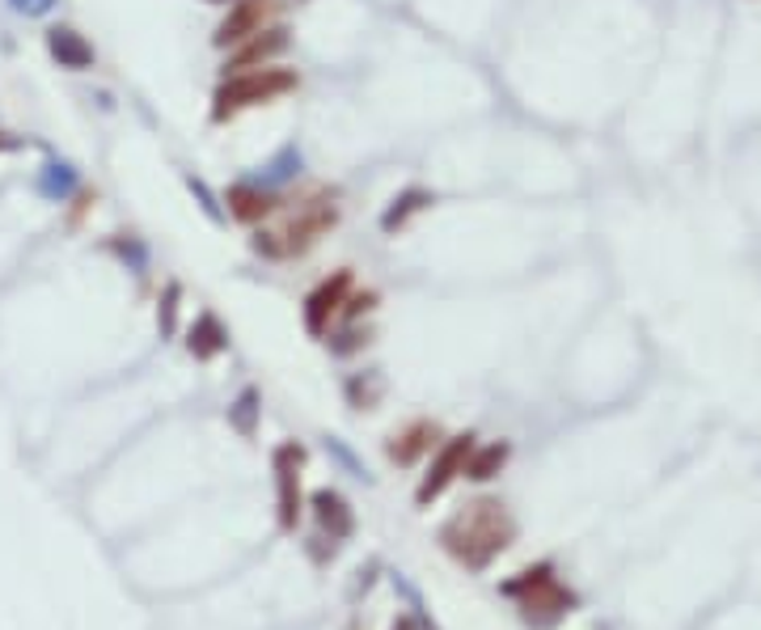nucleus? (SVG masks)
<instances>
[{
  "label": "nucleus",
  "instance_id": "obj_1",
  "mask_svg": "<svg viewBox=\"0 0 761 630\" xmlns=\"http://www.w3.org/2000/svg\"><path fill=\"white\" fill-rule=\"evenodd\" d=\"M517 537V521L508 516L500 500H470L461 512H452L440 529V546L466 567H487L503 555Z\"/></svg>",
  "mask_w": 761,
  "mask_h": 630
},
{
  "label": "nucleus",
  "instance_id": "obj_2",
  "mask_svg": "<svg viewBox=\"0 0 761 630\" xmlns=\"http://www.w3.org/2000/svg\"><path fill=\"white\" fill-rule=\"evenodd\" d=\"M296 90H301V73L288 64H267V69H250V73L220 76L212 94V123H233L246 111L271 106Z\"/></svg>",
  "mask_w": 761,
  "mask_h": 630
},
{
  "label": "nucleus",
  "instance_id": "obj_3",
  "mask_svg": "<svg viewBox=\"0 0 761 630\" xmlns=\"http://www.w3.org/2000/svg\"><path fill=\"white\" fill-rule=\"evenodd\" d=\"M343 220V208H338V187H317L313 195H305L301 203L288 208L284 224L275 229L280 233V245H284V263L288 259H305L313 245L322 238H331Z\"/></svg>",
  "mask_w": 761,
  "mask_h": 630
},
{
  "label": "nucleus",
  "instance_id": "obj_4",
  "mask_svg": "<svg viewBox=\"0 0 761 630\" xmlns=\"http://www.w3.org/2000/svg\"><path fill=\"white\" fill-rule=\"evenodd\" d=\"M508 597H517L524 613H529V618H538V622H554V618H559L563 609H571V601H575L567 588L550 576L546 563L521 571V580L508 584Z\"/></svg>",
  "mask_w": 761,
  "mask_h": 630
},
{
  "label": "nucleus",
  "instance_id": "obj_5",
  "mask_svg": "<svg viewBox=\"0 0 761 630\" xmlns=\"http://www.w3.org/2000/svg\"><path fill=\"white\" fill-rule=\"evenodd\" d=\"M352 288H356L352 267H338L334 275H326V280L305 296V309H301V314H305V330H310L313 339L331 335V322L334 317H343V305H347Z\"/></svg>",
  "mask_w": 761,
  "mask_h": 630
},
{
  "label": "nucleus",
  "instance_id": "obj_6",
  "mask_svg": "<svg viewBox=\"0 0 761 630\" xmlns=\"http://www.w3.org/2000/svg\"><path fill=\"white\" fill-rule=\"evenodd\" d=\"M275 13H280V0H233V4H229V13H225L220 25H216L212 48L233 51L238 43L254 39L259 30H267V25L275 22Z\"/></svg>",
  "mask_w": 761,
  "mask_h": 630
},
{
  "label": "nucleus",
  "instance_id": "obj_7",
  "mask_svg": "<svg viewBox=\"0 0 761 630\" xmlns=\"http://www.w3.org/2000/svg\"><path fill=\"white\" fill-rule=\"evenodd\" d=\"M292 48V34H288L284 22H271L267 30H259L254 39H246L238 48L225 55L220 64V76H233V73H250V69H267V64H280Z\"/></svg>",
  "mask_w": 761,
  "mask_h": 630
},
{
  "label": "nucleus",
  "instance_id": "obj_8",
  "mask_svg": "<svg viewBox=\"0 0 761 630\" xmlns=\"http://www.w3.org/2000/svg\"><path fill=\"white\" fill-rule=\"evenodd\" d=\"M470 449H475V437H470V432H461V437H449L445 444H436L428 474H424V483H419V491H415V500H419V504L440 500V495H445V491L466 474V458H470Z\"/></svg>",
  "mask_w": 761,
  "mask_h": 630
},
{
  "label": "nucleus",
  "instance_id": "obj_9",
  "mask_svg": "<svg viewBox=\"0 0 761 630\" xmlns=\"http://www.w3.org/2000/svg\"><path fill=\"white\" fill-rule=\"evenodd\" d=\"M271 465H275V491H280V525L288 534L301 525V465H305V444L296 440H284L275 453H271Z\"/></svg>",
  "mask_w": 761,
  "mask_h": 630
},
{
  "label": "nucleus",
  "instance_id": "obj_10",
  "mask_svg": "<svg viewBox=\"0 0 761 630\" xmlns=\"http://www.w3.org/2000/svg\"><path fill=\"white\" fill-rule=\"evenodd\" d=\"M220 203H225L229 220L259 229V224H267V220L284 208V195L267 191V187H262V182H254V178H238L229 191L220 195Z\"/></svg>",
  "mask_w": 761,
  "mask_h": 630
},
{
  "label": "nucleus",
  "instance_id": "obj_11",
  "mask_svg": "<svg viewBox=\"0 0 761 630\" xmlns=\"http://www.w3.org/2000/svg\"><path fill=\"white\" fill-rule=\"evenodd\" d=\"M436 444H440V423L410 419L403 432H394V437L385 440V458L394 461V465H415L419 458L436 453Z\"/></svg>",
  "mask_w": 761,
  "mask_h": 630
},
{
  "label": "nucleus",
  "instance_id": "obj_12",
  "mask_svg": "<svg viewBox=\"0 0 761 630\" xmlns=\"http://www.w3.org/2000/svg\"><path fill=\"white\" fill-rule=\"evenodd\" d=\"M48 55L60 64V69H69V73H90V69L97 64L94 43H90L76 25H51L48 30Z\"/></svg>",
  "mask_w": 761,
  "mask_h": 630
},
{
  "label": "nucleus",
  "instance_id": "obj_13",
  "mask_svg": "<svg viewBox=\"0 0 761 630\" xmlns=\"http://www.w3.org/2000/svg\"><path fill=\"white\" fill-rule=\"evenodd\" d=\"M431 203H436V191H428V187H403V191L380 208V233H389V238L406 233L415 220L428 212Z\"/></svg>",
  "mask_w": 761,
  "mask_h": 630
},
{
  "label": "nucleus",
  "instance_id": "obj_14",
  "mask_svg": "<svg viewBox=\"0 0 761 630\" xmlns=\"http://www.w3.org/2000/svg\"><path fill=\"white\" fill-rule=\"evenodd\" d=\"M34 191L43 195L48 203H69L72 195L81 191V170L64 157H48L43 170L34 174Z\"/></svg>",
  "mask_w": 761,
  "mask_h": 630
},
{
  "label": "nucleus",
  "instance_id": "obj_15",
  "mask_svg": "<svg viewBox=\"0 0 761 630\" xmlns=\"http://www.w3.org/2000/svg\"><path fill=\"white\" fill-rule=\"evenodd\" d=\"M225 347H229V330L220 326V317H216V314H199L195 322H190L187 351L199 364H208V360H216V356H225Z\"/></svg>",
  "mask_w": 761,
  "mask_h": 630
},
{
  "label": "nucleus",
  "instance_id": "obj_16",
  "mask_svg": "<svg viewBox=\"0 0 761 630\" xmlns=\"http://www.w3.org/2000/svg\"><path fill=\"white\" fill-rule=\"evenodd\" d=\"M301 174H305V153H301V148L288 140V145L275 148V157H271V161H267V166L254 174V182H262L267 191H280V195H284L288 182H296Z\"/></svg>",
  "mask_w": 761,
  "mask_h": 630
},
{
  "label": "nucleus",
  "instance_id": "obj_17",
  "mask_svg": "<svg viewBox=\"0 0 761 630\" xmlns=\"http://www.w3.org/2000/svg\"><path fill=\"white\" fill-rule=\"evenodd\" d=\"M310 504H313L317 525H322V529H331V537L352 534V508H347V500H343L338 491H317Z\"/></svg>",
  "mask_w": 761,
  "mask_h": 630
},
{
  "label": "nucleus",
  "instance_id": "obj_18",
  "mask_svg": "<svg viewBox=\"0 0 761 630\" xmlns=\"http://www.w3.org/2000/svg\"><path fill=\"white\" fill-rule=\"evenodd\" d=\"M508 458H512V444L508 440H496V444H482V449H470V458H466V479H475V483H487V479H496L503 465H508Z\"/></svg>",
  "mask_w": 761,
  "mask_h": 630
},
{
  "label": "nucleus",
  "instance_id": "obj_19",
  "mask_svg": "<svg viewBox=\"0 0 761 630\" xmlns=\"http://www.w3.org/2000/svg\"><path fill=\"white\" fill-rule=\"evenodd\" d=\"M178 309H183V284L178 280H169L166 288H161V296H157V326H161V335H178Z\"/></svg>",
  "mask_w": 761,
  "mask_h": 630
},
{
  "label": "nucleus",
  "instance_id": "obj_20",
  "mask_svg": "<svg viewBox=\"0 0 761 630\" xmlns=\"http://www.w3.org/2000/svg\"><path fill=\"white\" fill-rule=\"evenodd\" d=\"M380 393H385L380 372H364V377H352V381H347V398H352L356 411H373L380 402Z\"/></svg>",
  "mask_w": 761,
  "mask_h": 630
},
{
  "label": "nucleus",
  "instance_id": "obj_21",
  "mask_svg": "<svg viewBox=\"0 0 761 630\" xmlns=\"http://www.w3.org/2000/svg\"><path fill=\"white\" fill-rule=\"evenodd\" d=\"M229 423L238 428L241 437H254V428H259V389H241L238 402L229 407Z\"/></svg>",
  "mask_w": 761,
  "mask_h": 630
},
{
  "label": "nucleus",
  "instance_id": "obj_22",
  "mask_svg": "<svg viewBox=\"0 0 761 630\" xmlns=\"http://www.w3.org/2000/svg\"><path fill=\"white\" fill-rule=\"evenodd\" d=\"M187 191L195 195L199 212L212 220V224H225V220H229V212H225V203H220V195H216L212 187H208V182L199 178V174H187Z\"/></svg>",
  "mask_w": 761,
  "mask_h": 630
},
{
  "label": "nucleus",
  "instance_id": "obj_23",
  "mask_svg": "<svg viewBox=\"0 0 761 630\" xmlns=\"http://www.w3.org/2000/svg\"><path fill=\"white\" fill-rule=\"evenodd\" d=\"M111 250L123 259V267H132L136 275L148 271V245H144L136 233H115V238H111Z\"/></svg>",
  "mask_w": 761,
  "mask_h": 630
},
{
  "label": "nucleus",
  "instance_id": "obj_24",
  "mask_svg": "<svg viewBox=\"0 0 761 630\" xmlns=\"http://www.w3.org/2000/svg\"><path fill=\"white\" fill-rule=\"evenodd\" d=\"M250 250H254L259 259L284 263V245H280V233H275V229H267V224H259V229L250 233Z\"/></svg>",
  "mask_w": 761,
  "mask_h": 630
},
{
  "label": "nucleus",
  "instance_id": "obj_25",
  "mask_svg": "<svg viewBox=\"0 0 761 630\" xmlns=\"http://www.w3.org/2000/svg\"><path fill=\"white\" fill-rule=\"evenodd\" d=\"M377 305H380V292L377 288H352L347 305H343V317H347V322H359V317L373 314Z\"/></svg>",
  "mask_w": 761,
  "mask_h": 630
},
{
  "label": "nucleus",
  "instance_id": "obj_26",
  "mask_svg": "<svg viewBox=\"0 0 761 630\" xmlns=\"http://www.w3.org/2000/svg\"><path fill=\"white\" fill-rule=\"evenodd\" d=\"M55 4H60V0H9V9H13L18 18H51Z\"/></svg>",
  "mask_w": 761,
  "mask_h": 630
},
{
  "label": "nucleus",
  "instance_id": "obj_27",
  "mask_svg": "<svg viewBox=\"0 0 761 630\" xmlns=\"http://www.w3.org/2000/svg\"><path fill=\"white\" fill-rule=\"evenodd\" d=\"M364 343H368V330H359L356 322H352L347 335H343V343H331V347H334V356H352V351H359Z\"/></svg>",
  "mask_w": 761,
  "mask_h": 630
},
{
  "label": "nucleus",
  "instance_id": "obj_28",
  "mask_svg": "<svg viewBox=\"0 0 761 630\" xmlns=\"http://www.w3.org/2000/svg\"><path fill=\"white\" fill-rule=\"evenodd\" d=\"M22 145V140H13V136H9V132H0V153H13V148Z\"/></svg>",
  "mask_w": 761,
  "mask_h": 630
},
{
  "label": "nucleus",
  "instance_id": "obj_29",
  "mask_svg": "<svg viewBox=\"0 0 761 630\" xmlns=\"http://www.w3.org/2000/svg\"><path fill=\"white\" fill-rule=\"evenodd\" d=\"M212 4H233V0H212Z\"/></svg>",
  "mask_w": 761,
  "mask_h": 630
}]
</instances>
